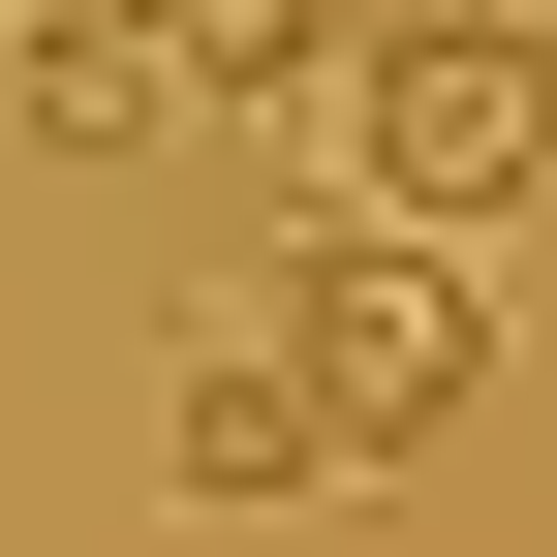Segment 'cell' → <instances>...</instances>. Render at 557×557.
I'll list each match as a JSON object with an SVG mask.
<instances>
[{"instance_id": "6da1fadb", "label": "cell", "mask_w": 557, "mask_h": 557, "mask_svg": "<svg viewBox=\"0 0 557 557\" xmlns=\"http://www.w3.org/2000/svg\"><path fill=\"white\" fill-rule=\"evenodd\" d=\"M310 156H341V218L496 248L527 156H557V0H372V32H341V94H310Z\"/></svg>"}, {"instance_id": "3957f363", "label": "cell", "mask_w": 557, "mask_h": 557, "mask_svg": "<svg viewBox=\"0 0 557 557\" xmlns=\"http://www.w3.org/2000/svg\"><path fill=\"white\" fill-rule=\"evenodd\" d=\"M156 465H186V496H341V434H310V372H278L248 310H186V403H156Z\"/></svg>"}, {"instance_id": "277c9868", "label": "cell", "mask_w": 557, "mask_h": 557, "mask_svg": "<svg viewBox=\"0 0 557 557\" xmlns=\"http://www.w3.org/2000/svg\"><path fill=\"white\" fill-rule=\"evenodd\" d=\"M156 124H186L156 0H32V156H156Z\"/></svg>"}, {"instance_id": "7a4b0ae2", "label": "cell", "mask_w": 557, "mask_h": 557, "mask_svg": "<svg viewBox=\"0 0 557 557\" xmlns=\"http://www.w3.org/2000/svg\"><path fill=\"white\" fill-rule=\"evenodd\" d=\"M248 341L310 372V434H341V465H434V434H465V372H496V248H403V218H310V248L248 278Z\"/></svg>"}]
</instances>
